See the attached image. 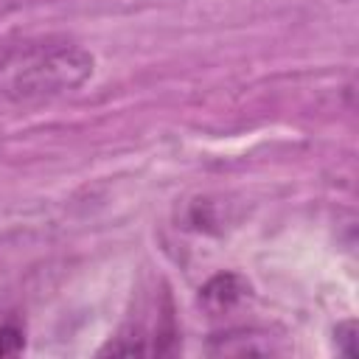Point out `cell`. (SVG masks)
Returning <instances> with one entry per match:
<instances>
[{
    "label": "cell",
    "mask_w": 359,
    "mask_h": 359,
    "mask_svg": "<svg viewBox=\"0 0 359 359\" xmlns=\"http://www.w3.org/2000/svg\"><path fill=\"white\" fill-rule=\"evenodd\" d=\"M93 53L70 36L0 39V107L73 93L93 76Z\"/></svg>",
    "instance_id": "6da1fadb"
},
{
    "label": "cell",
    "mask_w": 359,
    "mask_h": 359,
    "mask_svg": "<svg viewBox=\"0 0 359 359\" xmlns=\"http://www.w3.org/2000/svg\"><path fill=\"white\" fill-rule=\"evenodd\" d=\"M247 297V283L233 275V272H222L216 278H210L202 289H199V300L208 311L213 314H222V311H230L233 306H238L241 300Z\"/></svg>",
    "instance_id": "7a4b0ae2"
},
{
    "label": "cell",
    "mask_w": 359,
    "mask_h": 359,
    "mask_svg": "<svg viewBox=\"0 0 359 359\" xmlns=\"http://www.w3.org/2000/svg\"><path fill=\"white\" fill-rule=\"evenodd\" d=\"M25 348V334L14 323H0V356H17Z\"/></svg>",
    "instance_id": "3957f363"
},
{
    "label": "cell",
    "mask_w": 359,
    "mask_h": 359,
    "mask_svg": "<svg viewBox=\"0 0 359 359\" xmlns=\"http://www.w3.org/2000/svg\"><path fill=\"white\" fill-rule=\"evenodd\" d=\"M337 351L345 356H356V323L345 320L337 325Z\"/></svg>",
    "instance_id": "277c9868"
}]
</instances>
